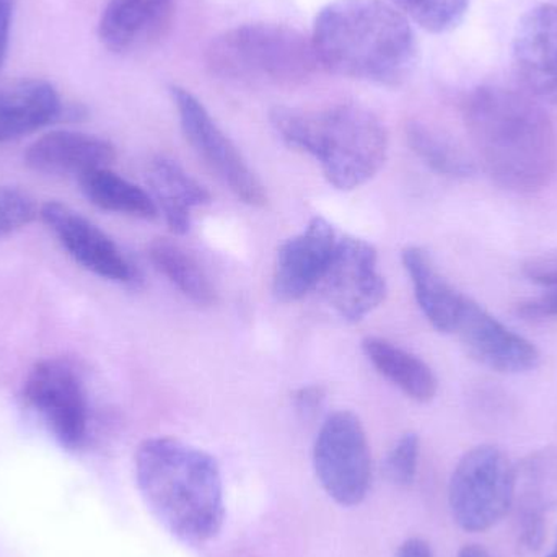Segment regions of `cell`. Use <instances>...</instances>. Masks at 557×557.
Here are the masks:
<instances>
[{"label": "cell", "instance_id": "1", "mask_svg": "<svg viewBox=\"0 0 557 557\" xmlns=\"http://www.w3.org/2000/svg\"><path fill=\"white\" fill-rule=\"evenodd\" d=\"M463 120L484 169L504 189L532 195L555 178L556 129L530 95L483 85L465 100Z\"/></svg>", "mask_w": 557, "mask_h": 557}, {"label": "cell", "instance_id": "2", "mask_svg": "<svg viewBox=\"0 0 557 557\" xmlns=\"http://www.w3.org/2000/svg\"><path fill=\"white\" fill-rule=\"evenodd\" d=\"M318 64L341 77L398 87L418 64L411 22L386 0H333L311 33Z\"/></svg>", "mask_w": 557, "mask_h": 557}, {"label": "cell", "instance_id": "3", "mask_svg": "<svg viewBox=\"0 0 557 557\" xmlns=\"http://www.w3.org/2000/svg\"><path fill=\"white\" fill-rule=\"evenodd\" d=\"M136 480L160 525L189 546H205L224 527V483L218 460L180 438L152 437L136 451Z\"/></svg>", "mask_w": 557, "mask_h": 557}, {"label": "cell", "instance_id": "4", "mask_svg": "<svg viewBox=\"0 0 557 557\" xmlns=\"http://www.w3.org/2000/svg\"><path fill=\"white\" fill-rule=\"evenodd\" d=\"M271 123L288 147L320 160L324 178L341 191L366 185L385 163L388 136L382 121L367 108L278 107L271 111Z\"/></svg>", "mask_w": 557, "mask_h": 557}, {"label": "cell", "instance_id": "5", "mask_svg": "<svg viewBox=\"0 0 557 557\" xmlns=\"http://www.w3.org/2000/svg\"><path fill=\"white\" fill-rule=\"evenodd\" d=\"M206 65L225 81L250 85H297L314 74L318 59L304 33L281 23H247L215 36Z\"/></svg>", "mask_w": 557, "mask_h": 557}, {"label": "cell", "instance_id": "6", "mask_svg": "<svg viewBox=\"0 0 557 557\" xmlns=\"http://www.w3.org/2000/svg\"><path fill=\"white\" fill-rule=\"evenodd\" d=\"M517 468L500 448L481 445L468 451L451 474V516L467 532H486L516 503Z\"/></svg>", "mask_w": 557, "mask_h": 557}, {"label": "cell", "instance_id": "7", "mask_svg": "<svg viewBox=\"0 0 557 557\" xmlns=\"http://www.w3.org/2000/svg\"><path fill=\"white\" fill-rule=\"evenodd\" d=\"M313 467L321 487L334 503L343 507L363 503L372 483V455L366 429L354 412H334L321 425Z\"/></svg>", "mask_w": 557, "mask_h": 557}, {"label": "cell", "instance_id": "8", "mask_svg": "<svg viewBox=\"0 0 557 557\" xmlns=\"http://www.w3.org/2000/svg\"><path fill=\"white\" fill-rule=\"evenodd\" d=\"M170 94L178 111L183 133L206 165L245 205L255 208L267 206L268 195L263 183L250 169L237 146L219 127L205 104L186 88L173 85Z\"/></svg>", "mask_w": 557, "mask_h": 557}, {"label": "cell", "instance_id": "9", "mask_svg": "<svg viewBox=\"0 0 557 557\" xmlns=\"http://www.w3.org/2000/svg\"><path fill=\"white\" fill-rule=\"evenodd\" d=\"M23 396L64 447L84 444L88 431L87 396L71 363L59 359L36 363L26 376Z\"/></svg>", "mask_w": 557, "mask_h": 557}, {"label": "cell", "instance_id": "10", "mask_svg": "<svg viewBox=\"0 0 557 557\" xmlns=\"http://www.w3.org/2000/svg\"><path fill=\"white\" fill-rule=\"evenodd\" d=\"M320 287L327 304L344 320H363L386 297V282L379 271L375 248L360 238L337 240Z\"/></svg>", "mask_w": 557, "mask_h": 557}, {"label": "cell", "instance_id": "11", "mask_svg": "<svg viewBox=\"0 0 557 557\" xmlns=\"http://www.w3.org/2000/svg\"><path fill=\"white\" fill-rule=\"evenodd\" d=\"M454 334L476 362L494 372L516 375L539 367L540 350L471 298L465 301Z\"/></svg>", "mask_w": 557, "mask_h": 557}, {"label": "cell", "instance_id": "12", "mask_svg": "<svg viewBox=\"0 0 557 557\" xmlns=\"http://www.w3.org/2000/svg\"><path fill=\"white\" fill-rule=\"evenodd\" d=\"M512 61L530 97L557 107V5L543 3L523 15L513 35Z\"/></svg>", "mask_w": 557, "mask_h": 557}, {"label": "cell", "instance_id": "13", "mask_svg": "<svg viewBox=\"0 0 557 557\" xmlns=\"http://www.w3.org/2000/svg\"><path fill=\"white\" fill-rule=\"evenodd\" d=\"M39 215L75 263L108 281L133 278V268L123 251L84 215L62 202H46Z\"/></svg>", "mask_w": 557, "mask_h": 557}, {"label": "cell", "instance_id": "14", "mask_svg": "<svg viewBox=\"0 0 557 557\" xmlns=\"http://www.w3.org/2000/svg\"><path fill=\"white\" fill-rule=\"evenodd\" d=\"M336 232L323 218L311 219L301 234L278 248L273 290L277 300L297 301L320 285L336 247Z\"/></svg>", "mask_w": 557, "mask_h": 557}, {"label": "cell", "instance_id": "15", "mask_svg": "<svg viewBox=\"0 0 557 557\" xmlns=\"http://www.w3.org/2000/svg\"><path fill=\"white\" fill-rule=\"evenodd\" d=\"M519 536L522 548L536 553L545 540V516L557 506V450L545 448L517 470Z\"/></svg>", "mask_w": 557, "mask_h": 557}, {"label": "cell", "instance_id": "16", "mask_svg": "<svg viewBox=\"0 0 557 557\" xmlns=\"http://www.w3.org/2000/svg\"><path fill=\"white\" fill-rule=\"evenodd\" d=\"M116 159L113 144L91 134L75 131H52L32 144L25 162L42 175L81 178L97 169H108Z\"/></svg>", "mask_w": 557, "mask_h": 557}, {"label": "cell", "instance_id": "17", "mask_svg": "<svg viewBox=\"0 0 557 557\" xmlns=\"http://www.w3.org/2000/svg\"><path fill=\"white\" fill-rule=\"evenodd\" d=\"M172 18L173 0H110L98 36L110 51H136L159 41Z\"/></svg>", "mask_w": 557, "mask_h": 557}, {"label": "cell", "instance_id": "18", "mask_svg": "<svg viewBox=\"0 0 557 557\" xmlns=\"http://www.w3.org/2000/svg\"><path fill=\"white\" fill-rule=\"evenodd\" d=\"M61 98L49 82L20 78L0 85V144L49 126L61 114Z\"/></svg>", "mask_w": 557, "mask_h": 557}, {"label": "cell", "instance_id": "19", "mask_svg": "<svg viewBox=\"0 0 557 557\" xmlns=\"http://www.w3.org/2000/svg\"><path fill=\"white\" fill-rule=\"evenodd\" d=\"M403 264L411 277L416 300L429 323L441 333H455L468 297L442 276L431 255L422 248H405Z\"/></svg>", "mask_w": 557, "mask_h": 557}, {"label": "cell", "instance_id": "20", "mask_svg": "<svg viewBox=\"0 0 557 557\" xmlns=\"http://www.w3.org/2000/svg\"><path fill=\"white\" fill-rule=\"evenodd\" d=\"M147 183L157 208L162 209L166 224L175 234H188L193 209L209 205L211 195L175 160L157 157L147 169Z\"/></svg>", "mask_w": 557, "mask_h": 557}, {"label": "cell", "instance_id": "21", "mask_svg": "<svg viewBox=\"0 0 557 557\" xmlns=\"http://www.w3.org/2000/svg\"><path fill=\"white\" fill-rule=\"evenodd\" d=\"M362 349L373 367L409 398L428 403L437 395L434 372L414 354L382 337L373 336L363 339Z\"/></svg>", "mask_w": 557, "mask_h": 557}, {"label": "cell", "instance_id": "22", "mask_svg": "<svg viewBox=\"0 0 557 557\" xmlns=\"http://www.w3.org/2000/svg\"><path fill=\"white\" fill-rule=\"evenodd\" d=\"M78 183L85 198L103 211L137 219H156L159 214L152 196L110 169L91 170Z\"/></svg>", "mask_w": 557, "mask_h": 557}, {"label": "cell", "instance_id": "23", "mask_svg": "<svg viewBox=\"0 0 557 557\" xmlns=\"http://www.w3.org/2000/svg\"><path fill=\"white\" fill-rule=\"evenodd\" d=\"M149 258L153 267L186 297L199 305L214 304V285L209 281L201 264L180 245L166 238H157L150 244Z\"/></svg>", "mask_w": 557, "mask_h": 557}, {"label": "cell", "instance_id": "24", "mask_svg": "<svg viewBox=\"0 0 557 557\" xmlns=\"http://www.w3.org/2000/svg\"><path fill=\"white\" fill-rule=\"evenodd\" d=\"M412 152L438 175L468 178L474 173L470 157L444 134L424 123L412 121L406 129Z\"/></svg>", "mask_w": 557, "mask_h": 557}, {"label": "cell", "instance_id": "25", "mask_svg": "<svg viewBox=\"0 0 557 557\" xmlns=\"http://www.w3.org/2000/svg\"><path fill=\"white\" fill-rule=\"evenodd\" d=\"M429 33H448L463 22L470 0H386Z\"/></svg>", "mask_w": 557, "mask_h": 557}, {"label": "cell", "instance_id": "26", "mask_svg": "<svg viewBox=\"0 0 557 557\" xmlns=\"http://www.w3.org/2000/svg\"><path fill=\"white\" fill-rule=\"evenodd\" d=\"M36 214L38 209L32 196L13 186L0 185V238L22 231Z\"/></svg>", "mask_w": 557, "mask_h": 557}, {"label": "cell", "instance_id": "27", "mask_svg": "<svg viewBox=\"0 0 557 557\" xmlns=\"http://www.w3.org/2000/svg\"><path fill=\"white\" fill-rule=\"evenodd\" d=\"M419 450H421V442L412 432L403 435L396 442L385 461L386 478L395 486L408 487L414 483L418 474Z\"/></svg>", "mask_w": 557, "mask_h": 557}, {"label": "cell", "instance_id": "28", "mask_svg": "<svg viewBox=\"0 0 557 557\" xmlns=\"http://www.w3.org/2000/svg\"><path fill=\"white\" fill-rule=\"evenodd\" d=\"M517 313L527 320H548L557 318V285L549 287L548 292L540 297L530 298L517 308Z\"/></svg>", "mask_w": 557, "mask_h": 557}, {"label": "cell", "instance_id": "29", "mask_svg": "<svg viewBox=\"0 0 557 557\" xmlns=\"http://www.w3.org/2000/svg\"><path fill=\"white\" fill-rule=\"evenodd\" d=\"M324 398H326V392L320 385L301 386L294 393L295 406L304 414L317 412L320 406L323 405Z\"/></svg>", "mask_w": 557, "mask_h": 557}, {"label": "cell", "instance_id": "30", "mask_svg": "<svg viewBox=\"0 0 557 557\" xmlns=\"http://www.w3.org/2000/svg\"><path fill=\"white\" fill-rule=\"evenodd\" d=\"M16 0H0V71L5 64L9 52L10 29H12L13 12Z\"/></svg>", "mask_w": 557, "mask_h": 557}, {"label": "cell", "instance_id": "31", "mask_svg": "<svg viewBox=\"0 0 557 557\" xmlns=\"http://www.w3.org/2000/svg\"><path fill=\"white\" fill-rule=\"evenodd\" d=\"M396 557H434L432 556L431 546L428 542L421 539L406 540L399 546L398 555Z\"/></svg>", "mask_w": 557, "mask_h": 557}, {"label": "cell", "instance_id": "32", "mask_svg": "<svg viewBox=\"0 0 557 557\" xmlns=\"http://www.w3.org/2000/svg\"><path fill=\"white\" fill-rule=\"evenodd\" d=\"M458 557H493V555L487 549H484L483 546L468 545L460 549Z\"/></svg>", "mask_w": 557, "mask_h": 557}, {"label": "cell", "instance_id": "33", "mask_svg": "<svg viewBox=\"0 0 557 557\" xmlns=\"http://www.w3.org/2000/svg\"><path fill=\"white\" fill-rule=\"evenodd\" d=\"M546 557H557V542H556L555 549H553V552H552V553H549V555H548V556H546Z\"/></svg>", "mask_w": 557, "mask_h": 557}]
</instances>
